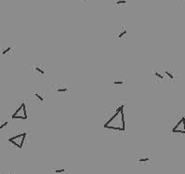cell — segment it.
<instances>
[{
  "label": "cell",
  "mask_w": 185,
  "mask_h": 174,
  "mask_svg": "<svg viewBox=\"0 0 185 174\" xmlns=\"http://www.w3.org/2000/svg\"><path fill=\"white\" fill-rule=\"evenodd\" d=\"M52 89L55 91V92H66L68 91V88L67 86L65 85V84H63V83H54L53 85H52Z\"/></svg>",
  "instance_id": "9c48e42d"
},
{
  "label": "cell",
  "mask_w": 185,
  "mask_h": 174,
  "mask_svg": "<svg viewBox=\"0 0 185 174\" xmlns=\"http://www.w3.org/2000/svg\"><path fill=\"white\" fill-rule=\"evenodd\" d=\"M52 171L55 174H61V173H63V172H66L67 171V167H64V166H57V167H53Z\"/></svg>",
  "instance_id": "4fadbf2b"
},
{
  "label": "cell",
  "mask_w": 185,
  "mask_h": 174,
  "mask_svg": "<svg viewBox=\"0 0 185 174\" xmlns=\"http://www.w3.org/2000/svg\"><path fill=\"white\" fill-rule=\"evenodd\" d=\"M151 74L154 75V77L157 81L165 82V74H164L163 70H160V69L152 70V71H151Z\"/></svg>",
  "instance_id": "52a82bcc"
},
{
  "label": "cell",
  "mask_w": 185,
  "mask_h": 174,
  "mask_svg": "<svg viewBox=\"0 0 185 174\" xmlns=\"http://www.w3.org/2000/svg\"><path fill=\"white\" fill-rule=\"evenodd\" d=\"M126 82V78L123 76H114L113 78L112 79V83L113 85L116 86H122V85H125Z\"/></svg>",
  "instance_id": "8fae6325"
},
{
  "label": "cell",
  "mask_w": 185,
  "mask_h": 174,
  "mask_svg": "<svg viewBox=\"0 0 185 174\" xmlns=\"http://www.w3.org/2000/svg\"><path fill=\"white\" fill-rule=\"evenodd\" d=\"M12 119H27L28 118V113H27V107L25 102L22 104L18 106V108L14 111V113L11 115Z\"/></svg>",
  "instance_id": "277c9868"
},
{
  "label": "cell",
  "mask_w": 185,
  "mask_h": 174,
  "mask_svg": "<svg viewBox=\"0 0 185 174\" xmlns=\"http://www.w3.org/2000/svg\"><path fill=\"white\" fill-rule=\"evenodd\" d=\"M164 74H165V81L174 82L177 79V75H176V73H174L173 70H171V69L164 70Z\"/></svg>",
  "instance_id": "ba28073f"
},
{
  "label": "cell",
  "mask_w": 185,
  "mask_h": 174,
  "mask_svg": "<svg viewBox=\"0 0 185 174\" xmlns=\"http://www.w3.org/2000/svg\"><path fill=\"white\" fill-rule=\"evenodd\" d=\"M9 174H10V173H9Z\"/></svg>",
  "instance_id": "d6986e66"
},
{
  "label": "cell",
  "mask_w": 185,
  "mask_h": 174,
  "mask_svg": "<svg viewBox=\"0 0 185 174\" xmlns=\"http://www.w3.org/2000/svg\"><path fill=\"white\" fill-rule=\"evenodd\" d=\"M127 5V0H114L113 2V9H123L126 8Z\"/></svg>",
  "instance_id": "30bf717a"
},
{
  "label": "cell",
  "mask_w": 185,
  "mask_h": 174,
  "mask_svg": "<svg viewBox=\"0 0 185 174\" xmlns=\"http://www.w3.org/2000/svg\"><path fill=\"white\" fill-rule=\"evenodd\" d=\"M127 34V29L126 25H120L119 26V35L118 37L119 38H124Z\"/></svg>",
  "instance_id": "5bb4252c"
},
{
  "label": "cell",
  "mask_w": 185,
  "mask_h": 174,
  "mask_svg": "<svg viewBox=\"0 0 185 174\" xmlns=\"http://www.w3.org/2000/svg\"><path fill=\"white\" fill-rule=\"evenodd\" d=\"M8 124H9V120H6V121L4 122V123H2V125L0 126V130H3V128H4L6 126H7Z\"/></svg>",
  "instance_id": "2e32d148"
},
{
  "label": "cell",
  "mask_w": 185,
  "mask_h": 174,
  "mask_svg": "<svg viewBox=\"0 0 185 174\" xmlns=\"http://www.w3.org/2000/svg\"><path fill=\"white\" fill-rule=\"evenodd\" d=\"M104 128L113 132H125L126 131V120H125V104L122 102L114 110L111 117L104 123Z\"/></svg>",
  "instance_id": "6da1fadb"
},
{
  "label": "cell",
  "mask_w": 185,
  "mask_h": 174,
  "mask_svg": "<svg viewBox=\"0 0 185 174\" xmlns=\"http://www.w3.org/2000/svg\"><path fill=\"white\" fill-rule=\"evenodd\" d=\"M13 52V47H6V48H3L2 49V55L3 56H6L7 54H9V53H12Z\"/></svg>",
  "instance_id": "9a60e30c"
},
{
  "label": "cell",
  "mask_w": 185,
  "mask_h": 174,
  "mask_svg": "<svg viewBox=\"0 0 185 174\" xmlns=\"http://www.w3.org/2000/svg\"><path fill=\"white\" fill-rule=\"evenodd\" d=\"M77 1H80V2H87L88 0H77Z\"/></svg>",
  "instance_id": "e0dca14e"
},
{
  "label": "cell",
  "mask_w": 185,
  "mask_h": 174,
  "mask_svg": "<svg viewBox=\"0 0 185 174\" xmlns=\"http://www.w3.org/2000/svg\"><path fill=\"white\" fill-rule=\"evenodd\" d=\"M30 74L35 76H42L46 74L45 63L43 62H33L30 64Z\"/></svg>",
  "instance_id": "3957f363"
},
{
  "label": "cell",
  "mask_w": 185,
  "mask_h": 174,
  "mask_svg": "<svg viewBox=\"0 0 185 174\" xmlns=\"http://www.w3.org/2000/svg\"><path fill=\"white\" fill-rule=\"evenodd\" d=\"M172 133L177 134H185V117H182L171 130Z\"/></svg>",
  "instance_id": "5b68a950"
},
{
  "label": "cell",
  "mask_w": 185,
  "mask_h": 174,
  "mask_svg": "<svg viewBox=\"0 0 185 174\" xmlns=\"http://www.w3.org/2000/svg\"><path fill=\"white\" fill-rule=\"evenodd\" d=\"M150 162V158L148 157H139L135 160V164L137 165H145Z\"/></svg>",
  "instance_id": "7c38bea8"
},
{
  "label": "cell",
  "mask_w": 185,
  "mask_h": 174,
  "mask_svg": "<svg viewBox=\"0 0 185 174\" xmlns=\"http://www.w3.org/2000/svg\"><path fill=\"white\" fill-rule=\"evenodd\" d=\"M173 1H180V0H173Z\"/></svg>",
  "instance_id": "ac0fdd59"
},
{
  "label": "cell",
  "mask_w": 185,
  "mask_h": 174,
  "mask_svg": "<svg viewBox=\"0 0 185 174\" xmlns=\"http://www.w3.org/2000/svg\"><path fill=\"white\" fill-rule=\"evenodd\" d=\"M27 137V131H22L19 134L13 135L8 139L9 147L13 148L14 150H20L23 147L24 141Z\"/></svg>",
  "instance_id": "7a4b0ae2"
},
{
  "label": "cell",
  "mask_w": 185,
  "mask_h": 174,
  "mask_svg": "<svg viewBox=\"0 0 185 174\" xmlns=\"http://www.w3.org/2000/svg\"><path fill=\"white\" fill-rule=\"evenodd\" d=\"M32 97L35 99L38 105H43L45 102V95L41 91H33L31 92Z\"/></svg>",
  "instance_id": "8992f818"
}]
</instances>
